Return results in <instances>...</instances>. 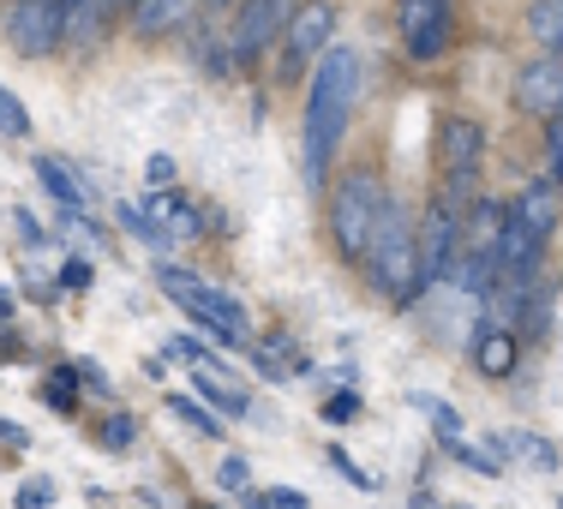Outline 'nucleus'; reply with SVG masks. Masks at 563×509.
I'll return each instance as SVG.
<instances>
[{
    "label": "nucleus",
    "mask_w": 563,
    "mask_h": 509,
    "mask_svg": "<svg viewBox=\"0 0 563 509\" xmlns=\"http://www.w3.org/2000/svg\"><path fill=\"white\" fill-rule=\"evenodd\" d=\"M354 90H360V60L354 48H330L324 60L312 66V85H306V180L324 186L330 163H336V144L347 132V114H354Z\"/></svg>",
    "instance_id": "obj_1"
},
{
    "label": "nucleus",
    "mask_w": 563,
    "mask_h": 509,
    "mask_svg": "<svg viewBox=\"0 0 563 509\" xmlns=\"http://www.w3.org/2000/svg\"><path fill=\"white\" fill-rule=\"evenodd\" d=\"M360 270H366V283L378 300H413V294L426 288V276H420V228L408 222V210L396 204H384V217H378V234H372V246H366V258H360Z\"/></svg>",
    "instance_id": "obj_2"
},
{
    "label": "nucleus",
    "mask_w": 563,
    "mask_h": 509,
    "mask_svg": "<svg viewBox=\"0 0 563 509\" xmlns=\"http://www.w3.org/2000/svg\"><path fill=\"white\" fill-rule=\"evenodd\" d=\"M384 204H390V192H384V180L372 168H347L336 180V198H330V246H336L347 264L366 258Z\"/></svg>",
    "instance_id": "obj_3"
},
{
    "label": "nucleus",
    "mask_w": 563,
    "mask_h": 509,
    "mask_svg": "<svg viewBox=\"0 0 563 509\" xmlns=\"http://www.w3.org/2000/svg\"><path fill=\"white\" fill-rule=\"evenodd\" d=\"M156 283H163V294H168L174 306H180L186 318H192L198 330H205L210 342H222V347H246V324H252V318H246V306H240L228 288L198 283L192 270H163Z\"/></svg>",
    "instance_id": "obj_4"
},
{
    "label": "nucleus",
    "mask_w": 563,
    "mask_h": 509,
    "mask_svg": "<svg viewBox=\"0 0 563 509\" xmlns=\"http://www.w3.org/2000/svg\"><path fill=\"white\" fill-rule=\"evenodd\" d=\"M438 163H444V198L462 204V198L474 192L479 163H486V126L467 120V114L444 120V132H438Z\"/></svg>",
    "instance_id": "obj_5"
},
{
    "label": "nucleus",
    "mask_w": 563,
    "mask_h": 509,
    "mask_svg": "<svg viewBox=\"0 0 563 509\" xmlns=\"http://www.w3.org/2000/svg\"><path fill=\"white\" fill-rule=\"evenodd\" d=\"M7 36L24 60H48L66 43V0H12Z\"/></svg>",
    "instance_id": "obj_6"
},
{
    "label": "nucleus",
    "mask_w": 563,
    "mask_h": 509,
    "mask_svg": "<svg viewBox=\"0 0 563 509\" xmlns=\"http://www.w3.org/2000/svg\"><path fill=\"white\" fill-rule=\"evenodd\" d=\"M330 36H336V7H330V0H300L288 31H282V73L294 78L306 60H324L330 48H336Z\"/></svg>",
    "instance_id": "obj_7"
},
{
    "label": "nucleus",
    "mask_w": 563,
    "mask_h": 509,
    "mask_svg": "<svg viewBox=\"0 0 563 509\" xmlns=\"http://www.w3.org/2000/svg\"><path fill=\"white\" fill-rule=\"evenodd\" d=\"M455 258H462V210H455L450 198H432V210H426V222H420V276H426V288H444Z\"/></svg>",
    "instance_id": "obj_8"
},
{
    "label": "nucleus",
    "mask_w": 563,
    "mask_h": 509,
    "mask_svg": "<svg viewBox=\"0 0 563 509\" xmlns=\"http://www.w3.org/2000/svg\"><path fill=\"white\" fill-rule=\"evenodd\" d=\"M396 31H401V48L413 60H438L455 36V19H450V0H396Z\"/></svg>",
    "instance_id": "obj_9"
},
{
    "label": "nucleus",
    "mask_w": 563,
    "mask_h": 509,
    "mask_svg": "<svg viewBox=\"0 0 563 509\" xmlns=\"http://www.w3.org/2000/svg\"><path fill=\"white\" fill-rule=\"evenodd\" d=\"M288 19H294V0H240V19H234V36H228V43H234L240 60H252L288 31Z\"/></svg>",
    "instance_id": "obj_10"
},
{
    "label": "nucleus",
    "mask_w": 563,
    "mask_h": 509,
    "mask_svg": "<svg viewBox=\"0 0 563 509\" xmlns=\"http://www.w3.org/2000/svg\"><path fill=\"white\" fill-rule=\"evenodd\" d=\"M516 109L533 114V120H558L563 114V60L558 55H540L516 73Z\"/></svg>",
    "instance_id": "obj_11"
},
{
    "label": "nucleus",
    "mask_w": 563,
    "mask_h": 509,
    "mask_svg": "<svg viewBox=\"0 0 563 509\" xmlns=\"http://www.w3.org/2000/svg\"><path fill=\"white\" fill-rule=\"evenodd\" d=\"M516 359H521V342L509 336L504 324H479V336H474V366L486 372V378H509V372H516Z\"/></svg>",
    "instance_id": "obj_12"
},
{
    "label": "nucleus",
    "mask_w": 563,
    "mask_h": 509,
    "mask_svg": "<svg viewBox=\"0 0 563 509\" xmlns=\"http://www.w3.org/2000/svg\"><path fill=\"white\" fill-rule=\"evenodd\" d=\"M36 186L55 198V210H90V186L55 156H36Z\"/></svg>",
    "instance_id": "obj_13"
},
{
    "label": "nucleus",
    "mask_w": 563,
    "mask_h": 509,
    "mask_svg": "<svg viewBox=\"0 0 563 509\" xmlns=\"http://www.w3.org/2000/svg\"><path fill=\"white\" fill-rule=\"evenodd\" d=\"M246 354H252V366L264 372L271 384H288V378H300L306 372V359H300V347H294L288 336H264V342H246Z\"/></svg>",
    "instance_id": "obj_14"
},
{
    "label": "nucleus",
    "mask_w": 563,
    "mask_h": 509,
    "mask_svg": "<svg viewBox=\"0 0 563 509\" xmlns=\"http://www.w3.org/2000/svg\"><path fill=\"white\" fill-rule=\"evenodd\" d=\"M516 210L533 222V234H540V240H552V228H558V217H563V186H558V180H533L528 192L516 198Z\"/></svg>",
    "instance_id": "obj_15"
},
{
    "label": "nucleus",
    "mask_w": 563,
    "mask_h": 509,
    "mask_svg": "<svg viewBox=\"0 0 563 509\" xmlns=\"http://www.w3.org/2000/svg\"><path fill=\"white\" fill-rule=\"evenodd\" d=\"M192 12H198V0H139L132 24H139V36H168L180 24H192Z\"/></svg>",
    "instance_id": "obj_16"
},
{
    "label": "nucleus",
    "mask_w": 563,
    "mask_h": 509,
    "mask_svg": "<svg viewBox=\"0 0 563 509\" xmlns=\"http://www.w3.org/2000/svg\"><path fill=\"white\" fill-rule=\"evenodd\" d=\"M144 210H151V217L163 222L174 240H198V204H186L174 186H156V192L144 198Z\"/></svg>",
    "instance_id": "obj_17"
},
{
    "label": "nucleus",
    "mask_w": 563,
    "mask_h": 509,
    "mask_svg": "<svg viewBox=\"0 0 563 509\" xmlns=\"http://www.w3.org/2000/svg\"><path fill=\"white\" fill-rule=\"evenodd\" d=\"M109 36V7L102 0H66V43L90 48Z\"/></svg>",
    "instance_id": "obj_18"
},
{
    "label": "nucleus",
    "mask_w": 563,
    "mask_h": 509,
    "mask_svg": "<svg viewBox=\"0 0 563 509\" xmlns=\"http://www.w3.org/2000/svg\"><path fill=\"white\" fill-rule=\"evenodd\" d=\"M504 450H509V462L533 467V474H558V444L540 432H504Z\"/></svg>",
    "instance_id": "obj_19"
},
{
    "label": "nucleus",
    "mask_w": 563,
    "mask_h": 509,
    "mask_svg": "<svg viewBox=\"0 0 563 509\" xmlns=\"http://www.w3.org/2000/svg\"><path fill=\"white\" fill-rule=\"evenodd\" d=\"M192 396H205L210 408H222V413H228V420H240V413H246V396H240L234 384L222 378V372H210V366H198V372H192Z\"/></svg>",
    "instance_id": "obj_20"
},
{
    "label": "nucleus",
    "mask_w": 563,
    "mask_h": 509,
    "mask_svg": "<svg viewBox=\"0 0 563 509\" xmlns=\"http://www.w3.org/2000/svg\"><path fill=\"white\" fill-rule=\"evenodd\" d=\"M450 455H455V462H462L467 467V474H504V467H509V450H504V438H492V444H467V438H462V444H450Z\"/></svg>",
    "instance_id": "obj_21"
},
{
    "label": "nucleus",
    "mask_w": 563,
    "mask_h": 509,
    "mask_svg": "<svg viewBox=\"0 0 563 509\" xmlns=\"http://www.w3.org/2000/svg\"><path fill=\"white\" fill-rule=\"evenodd\" d=\"M120 228H126L139 246H151V252H168V246H174V234H168V228L156 222L144 204H120Z\"/></svg>",
    "instance_id": "obj_22"
},
{
    "label": "nucleus",
    "mask_w": 563,
    "mask_h": 509,
    "mask_svg": "<svg viewBox=\"0 0 563 509\" xmlns=\"http://www.w3.org/2000/svg\"><path fill=\"white\" fill-rule=\"evenodd\" d=\"M168 413H180V420L192 425L198 438H222V420L210 413V401H205V396H168Z\"/></svg>",
    "instance_id": "obj_23"
},
{
    "label": "nucleus",
    "mask_w": 563,
    "mask_h": 509,
    "mask_svg": "<svg viewBox=\"0 0 563 509\" xmlns=\"http://www.w3.org/2000/svg\"><path fill=\"white\" fill-rule=\"evenodd\" d=\"M413 408L420 413H432V432H438V444H462V413L450 408V401H438V396H413Z\"/></svg>",
    "instance_id": "obj_24"
},
{
    "label": "nucleus",
    "mask_w": 563,
    "mask_h": 509,
    "mask_svg": "<svg viewBox=\"0 0 563 509\" xmlns=\"http://www.w3.org/2000/svg\"><path fill=\"white\" fill-rule=\"evenodd\" d=\"M528 31H533V43L558 48V43H563V0H533V12H528Z\"/></svg>",
    "instance_id": "obj_25"
},
{
    "label": "nucleus",
    "mask_w": 563,
    "mask_h": 509,
    "mask_svg": "<svg viewBox=\"0 0 563 509\" xmlns=\"http://www.w3.org/2000/svg\"><path fill=\"white\" fill-rule=\"evenodd\" d=\"M43 401H48V408H60V413H73L78 408V366L55 372V378L43 384Z\"/></svg>",
    "instance_id": "obj_26"
},
{
    "label": "nucleus",
    "mask_w": 563,
    "mask_h": 509,
    "mask_svg": "<svg viewBox=\"0 0 563 509\" xmlns=\"http://www.w3.org/2000/svg\"><path fill=\"white\" fill-rule=\"evenodd\" d=\"M0 132H7V139H31V109H24L7 85H0Z\"/></svg>",
    "instance_id": "obj_27"
},
{
    "label": "nucleus",
    "mask_w": 563,
    "mask_h": 509,
    "mask_svg": "<svg viewBox=\"0 0 563 509\" xmlns=\"http://www.w3.org/2000/svg\"><path fill=\"white\" fill-rule=\"evenodd\" d=\"M545 180L563 186V114L545 120Z\"/></svg>",
    "instance_id": "obj_28"
},
{
    "label": "nucleus",
    "mask_w": 563,
    "mask_h": 509,
    "mask_svg": "<svg viewBox=\"0 0 563 509\" xmlns=\"http://www.w3.org/2000/svg\"><path fill=\"white\" fill-rule=\"evenodd\" d=\"M330 467H336V474L347 479V486H360V491H378V479L366 474V467L354 462V455H342V450H330Z\"/></svg>",
    "instance_id": "obj_29"
},
{
    "label": "nucleus",
    "mask_w": 563,
    "mask_h": 509,
    "mask_svg": "<svg viewBox=\"0 0 563 509\" xmlns=\"http://www.w3.org/2000/svg\"><path fill=\"white\" fill-rule=\"evenodd\" d=\"M19 509H55V479H24Z\"/></svg>",
    "instance_id": "obj_30"
},
{
    "label": "nucleus",
    "mask_w": 563,
    "mask_h": 509,
    "mask_svg": "<svg viewBox=\"0 0 563 509\" xmlns=\"http://www.w3.org/2000/svg\"><path fill=\"white\" fill-rule=\"evenodd\" d=\"M324 420H330V425H347V420H360V396H354V390H336V396L324 401Z\"/></svg>",
    "instance_id": "obj_31"
},
{
    "label": "nucleus",
    "mask_w": 563,
    "mask_h": 509,
    "mask_svg": "<svg viewBox=\"0 0 563 509\" xmlns=\"http://www.w3.org/2000/svg\"><path fill=\"white\" fill-rule=\"evenodd\" d=\"M246 479H252L246 455H228V462L217 467V486H222V491H246Z\"/></svg>",
    "instance_id": "obj_32"
},
{
    "label": "nucleus",
    "mask_w": 563,
    "mask_h": 509,
    "mask_svg": "<svg viewBox=\"0 0 563 509\" xmlns=\"http://www.w3.org/2000/svg\"><path fill=\"white\" fill-rule=\"evenodd\" d=\"M132 438H139V425H132V413H114V420L102 425V444H109V450H126Z\"/></svg>",
    "instance_id": "obj_33"
},
{
    "label": "nucleus",
    "mask_w": 563,
    "mask_h": 509,
    "mask_svg": "<svg viewBox=\"0 0 563 509\" xmlns=\"http://www.w3.org/2000/svg\"><path fill=\"white\" fill-rule=\"evenodd\" d=\"M90 276H97V270H90L85 258H66L60 264V288H90Z\"/></svg>",
    "instance_id": "obj_34"
},
{
    "label": "nucleus",
    "mask_w": 563,
    "mask_h": 509,
    "mask_svg": "<svg viewBox=\"0 0 563 509\" xmlns=\"http://www.w3.org/2000/svg\"><path fill=\"white\" fill-rule=\"evenodd\" d=\"M144 180H151V192L156 186H174V156H151V163H144Z\"/></svg>",
    "instance_id": "obj_35"
},
{
    "label": "nucleus",
    "mask_w": 563,
    "mask_h": 509,
    "mask_svg": "<svg viewBox=\"0 0 563 509\" xmlns=\"http://www.w3.org/2000/svg\"><path fill=\"white\" fill-rule=\"evenodd\" d=\"M12 228H19V240H24V246H43V228H36L31 210H12Z\"/></svg>",
    "instance_id": "obj_36"
},
{
    "label": "nucleus",
    "mask_w": 563,
    "mask_h": 509,
    "mask_svg": "<svg viewBox=\"0 0 563 509\" xmlns=\"http://www.w3.org/2000/svg\"><path fill=\"white\" fill-rule=\"evenodd\" d=\"M276 509H306V491H294V486H276V491H264Z\"/></svg>",
    "instance_id": "obj_37"
},
{
    "label": "nucleus",
    "mask_w": 563,
    "mask_h": 509,
    "mask_svg": "<svg viewBox=\"0 0 563 509\" xmlns=\"http://www.w3.org/2000/svg\"><path fill=\"white\" fill-rule=\"evenodd\" d=\"M78 378H85L90 390H102V396H109V378H102V366H90V359H85V366H78Z\"/></svg>",
    "instance_id": "obj_38"
},
{
    "label": "nucleus",
    "mask_w": 563,
    "mask_h": 509,
    "mask_svg": "<svg viewBox=\"0 0 563 509\" xmlns=\"http://www.w3.org/2000/svg\"><path fill=\"white\" fill-rule=\"evenodd\" d=\"M0 438H7V444H19V450L31 444V432H24V425H7V420H0Z\"/></svg>",
    "instance_id": "obj_39"
},
{
    "label": "nucleus",
    "mask_w": 563,
    "mask_h": 509,
    "mask_svg": "<svg viewBox=\"0 0 563 509\" xmlns=\"http://www.w3.org/2000/svg\"><path fill=\"white\" fill-rule=\"evenodd\" d=\"M12 312H19V300H12V288H0V318L12 324Z\"/></svg>",
    "instance_id": "obj_40"
},
{
    "label": "nucleus",
    "mask_w": 563,
    "mask_h": 509,
    "mask_svg": "<svg viewBox=\"0 0 563 509\" xmlns=\"http://www.w3.org/2000/svg\"><path fill=\"white\" fill-rule=\"evenodd\" d=\"M408 509H438V498H432V491H413V504Z\"/></svg>",
    "instance_id": "obj_41"
},
{
    "label": "nucleus",
    "mask_w": 563,
    "mask_h": 509,
    "mask_svg": "<svg viewBox=\"0 0 563 509\" xmlns=\"http://www.w3.org/2000/svg\"><path fill=\"white\" fill-rule=\"evenodd\" d=\"M246 509H276L271 498H246Z\"/></svg>",
    "instance_id": "obj_42"
},
{
    "label": "nucleus",
    "mask_w": 563,
    "mask_h": 509,
    "mask_svg": "<svg viewBox=\"0 0 563 509\" xmlns=\"http://www.w3.org/2000/svg\"><path fill=\"white\" fill-rule=\"evenodd\" d=\"M102 7H109V12H114V7H139V0H102Z\"/></svg>",
    "instance_id": "obj_43"
},
{
    "label": "nucleus",
    "mask_w": 563,
    "mask_h": 509,
    "mask_svg": "<svg viewBox=\"0 0 563 509\" xmlns=\"http://www.w3.org/2000/svg\"><path fill=\"white\" fill-rule=\"evenodd\" d=\"M210 7H234V0H210Z\"/></svg>",
    "instance_id": "obj_44"
},
{
    "label": "nucleus",
    "mask_w": 563,
    "mask_h": 509,
    "mask_svg": "<svg viewBox=\"0 0 563 509\" xmlns=\"http://www.w3.org/2000/svg\"><path fill=\"white\" fill-rule=\"evenodd\" d=\"M552 55H558V60H563V43H558V48H552Z\"/></svg>",
    "instance_id": "obj_45"
},
{
    "label": "nucleus",
    "mask_w": 563,
    "mask_h": 509,
    "mask_svg": "<svg viewBox=\"0 0 563 509\" xmlns=\"http://www.w3.org/2000/svg\"><path fill=\"white\" fill-rule=\"evenodd\" d=\"M198 509H210V504H198Z\"/></svg>",
    "instance_id": "obj_46"
},
{
    "label": "nucleus",
    "mask_w": 563,
    "mask_h": 509,
    "mask_svg": "<svg viewBox=\"0 0 563 509\" xmlns=\"http://www.w3.org/2000/svg\"><path fill=\"white\" fill-rule=\"evenodd\" d=\"M558 509H563V504H558Z\"/></svg>",
    "instance_id": "obj_47"
}]
</instances>
